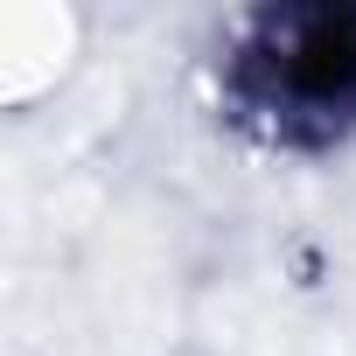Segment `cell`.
Segmentation results:
<instances>
[{"label":"cell","mask_w":356,"mask_h":356,"mask_svg":"<svg viewBox=\"0 0 356 356\" xmlns=\"http://www.w3.org/2000/svg\"><path fill=\"white\" fill-rule=\"evenodd\" d=\"M259 105H286L293 119H342L356 105V8H314L266 22V49H252Z\"/></svg>","instance_id":"1"}]
</instances>
